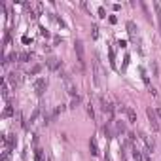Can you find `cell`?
<instances>
[{
    "instance_id": "cell-8",
    "label": "cell",
    "mask_w": 161,
    "mask_h": 161,
    "mask_svg": "<svg viewBox=\"0 0 161 161\" xmlns=\"http://www.w3.org/2000/svg\"><path fill=\"white\" fill-rule=\"evenodd\" d=\"M47 66H49L51 70H57V68H61V61L53 57V59H49V61H47Z\"/></svg>"
},
{
    "instance_id": "cell-14",
    "label": "cell",
    "mask_w": 161,
    "mask_h": 161,
    "mask_svg": "<svg viewBox=\"0 0 161 161\" xmlns=\"http://www.w3.org/2000/svg\"><path fill=\"white\" fill-rule=\"evenodd\" d=\"M19 59L21 61H29V59H32V55L31 53H19Z\"/></svg>"
},
{
    "instance_id": "cell-15",
    "label": "cell",
    "mask_w": 161,
    "mask_h": 161,
    "mask_svg": "<svg viewBox=\"0 0 161 161\" xmlns=\"http://www.w3.org/2000/svg\"><path fill=\"white\" fill-rule=\"evenodd\" d=\"M78 104H80V97H74V99H72V104H70V108H76Z\"/></svg>"
},
{
    "instance_id": "cell-13",
    "label": "cell",
    "mask_w": 161,
    "mask_h": 161,
    "mask_svg": "<svg viewBox=\"0 0 161 161\" xmlns=\"http://www.w3.org/2000/svg\"><path fill=\"white\" fill-rule=\"evenodd\" d=\"M91 153H93V155L99 153V148H97V140H95V138H91Z\"/></svg>"
},
{
    "instance_id": "cell-2",
    "label": "cell",
    "mask_w": 161,
    "mask_h": 161,
    "mask_svg": "<svg viewBox=\"0 0 161 161\" xmlns=\"http://www.w3.org/2000/svg\"><path fill=\"white\" fill-rule=\"evenodd\" d=\"M63 80H64V86H66V93L74 99V97H78L76 95V86L72 84V80H70V76L68 74H63Z\"/></svg>"
},
{
    "instance_id": "cell-7",
    "label": "cell",
    "mask_w": 161,
    "mask_h": 161,
    "mask_svg": "<svg viewBox=\"0 0 161 161\" xmlns=\"http://www.w3.org/2000/svg\"><path fill=\"white\" fill-rule=\"evenodd\" d=\"M121 110L127 114V118H129V121H131V123H135V121H136V114H135V110H133L131 106H123Z\"/></svg>"
},
{
    "instance_id": "cell-4",
    "label": "cell",
    "mask_w": 161,
    "mask_h": 161,
    "mask_svg": "<svg viewBox=\"0 0 161 161\" xmlns=\"http://www.w3.org/2000/svg\"><path fill=\"white\" fill-rule=\"evenodd\" d=\"M46 87H47V80H46V78H38L36 82H34V91H36V95H42V93L46 91Z\"/></svg>"
},
{
    "instance_id": "cell-6",
    "label": "cell",
    "mask_w": 161,
    "mask_h": 161,
    "mask_svg": "<svg viewBox=\"0 0 161 161\" xmlns=\"http://www.w3.org/2000/svg\"><path fill=\"white\" fill-rule=\"evenodd\" d=\"M101 76H103V68H101L99 59H95V84H97V86L101 84Z\"/></svg>"
},
{
    "instance_id": "cell-18",
    "label": "cell",
    "mask_w": 161,
    "mask_h": 161,
    "mask_svg": "<svg viewBox=\"0 0 161 161\" xmlns=\"http://www.w3.org/2000/svg\"><path fill=\"white\" fill-rule=\"evenodd\" d=\"M104 161H110V159H108V155H106V157H104Z\"/></svg>"
},
{
    "instance_id": "cell-11",
    "label": "cell",
    "mask_w": 161,
    "mask_h": 161,
    "mask_svg": "<svg viewBox=\"0 0 161 161\" xmlns=\"http://www.w3.org/2000/svg\"><path fill=\"white\" fill-rule=\"evenodd\" d=\"M8 80H10V82L15 86V84H19V74H15V72H12L10 76H8Z\"/></svg>"
},
{
    "instance_id": "cell-1",
    "label": "cell",
    "mask_w": 161,
    "mask_h": 161,
    "mask_svg": "<svg viewBox=\"0 0 161 161\" xmlns=\"http://www.w3.org/2000/svg\"><path fill=\"white\" fill-rule=\"evenodd\" d=\"M146 114H148V119H150V125H152V129H153V131H159V129H161V125H159V119H157V114H155V110L148 108V110H146Z\"/></svg>"
},
{
    "instance_id": "cell-12",
    "label": "cell",
    "mask_w": 161,
    "mask_h": 161,
    "mask_svg": "<svg viewBox=\"0 0 161 161\" xmlns=\"http://www.w3.org/2000/svg\"><path fill=\"white\" fill-rule=\"evenodd\" d=\"M34 159H36V161H44V153H42V150H40V148H36V150H34Z\"/></svg>"
},
{
    "instance_id": "cell-17",
    "label": "cell",
    "mask_w": 161,
    "mask_h": 161,
    "mask_svg": "<svg viewBox=\"0 0 161 161\" xmlns=\"http://www.w3.org/2000/svg\"><path fill=\"white\" fill-rule=\"evenodd\" d=\"M157 116H159V121H161V108H157V112H155Z\"/></svg>"
},
{
    "instance_id": "cell-16",
    "label": "cell",
    "mask_w": 161,
    "mask_h": 161,
    "mask_svg": "<svg viewBox=\"0 0 161 161\" xmlns=\"http://www.w3.org/2000/svg\"><path fill=\"white\" fill-rule=\"evenodd\" d=\"M40 70H42V66H40V64H36V66H34V68L31 70V74H38Z\"/></svg>"
},
{
    "instance_id": "cell-3",
    "label": "cell",
    "mask_w": 161,
    "mask_h": 161,
    "mask_svg": "<svg viewBox=\"0 0 161 161\" xmlns=\"http://www.w3.org/2000/svg\"><path fill=\"white\" fill-rule=\"evenodd\" d=\"M74 47H76V53H78V63H80V66L84 68V66H86V57H84V46H82V42L76 40Z\"/></svg>"
},
{
    "instance_id": "cell-5",
    "label": "cell",
    "mask_w": 161,
    "mask_h": 161,
    "mask_svg": "<svg viewBox=\"0 0 161 161\" xmlns=\"http://www.w3.org/2000/svg\"><path fill=\"white\" fill-rule=\"evenodd\" d=\"M101 108H103V112L104 114H112V104H110V101L108 99H104V97H101Z\"/></svg>"
},
{
    "instance_id": "cell-10",
    "label": "cell",
    "mask_w": 161,
    "mask_h": 161,
    "mask_svg": "<svg viewBox=\"0 0 161 161\" xmlns=\"http://www.w3.org/2000/svg\"><path fill=\"white\" fill-rule=\"evenodd\" d=\"M140 138L144 140V144H146V148H148V150L152 152V150H153V146H155V144H153V140H150V138H148L146 135H140Z\"/></svg>"
},
{
    "instance_id": "cell-9",
    "label": "cell",
    "mask_w": 161,
    "mask_h": 161,
    "mask_svg": "<svg viewBox=\"0 0 161 161\" xmlns=\"http://www.w3.org/2000/svg\"><path fill=\"white\" fill-rule=\"evenodd\" d=\"M127 29H129V36H131V40H133V42H136V34H135V23H133V21H129V23H127Z\"/></svg>"
}]
</instances>
